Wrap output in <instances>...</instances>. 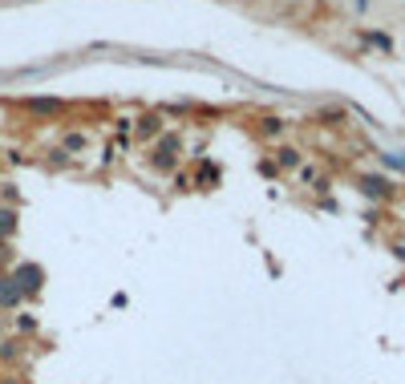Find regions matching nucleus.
I'll return each instance as SVG.
<instances>
[{
	"label": "nucleus",
	"mask_w": 405,
	"mask_h": 384,
	"mask_svg": "<svg viewBox=\"0 0 405 384\" xmlns=\"http://www.w3.org/2000/svg\"><path fill=\"white\" fill-rule=\"evenodd\" d=\"M12 279H16L21 296L33 299L37 292H41V283H45V271H41L37 263H16V267H12Z\"/></svg>",
	"instance_id": "nucleus-1"
},
{
	"label": "nucleus",
	"mask_w": 405,
	"mask_h": 384,
	"mask_svg": "<svg viewBox=\"0 0 405 384\" xmlns=\"http://www.w3.org/2000/svg\"><path fill=\"white\" fill-rule=\"evenodd\" d=\"M21 303H25V296L16 287L12 271H0V307H21Z\"/></svg>",
	"instance_id": "nucleus-2"
},
{
	"label": "nucleus",
	"mask_w": 405,
	"mask_h": 384,
	"mask_svg": "<svg viewBox=\"0 0 405 384\" xmlns=\"http://www.w3.org/2000/svg\"><path fill=\"white\" fill-rule=\"evenodd\" d=\"M29 110L41 114V118H61V114H65V101H57V97H33Z\"/></svg>",
	"instance_id": "nucleus-3"
},
{
	"label": "nucleus",
	"mask_w": 405,
	"mask_h": 384,
	"mask_svg": "<svg viewBox=\"0 0 405 384\" xmlns=\"http://www.w3.org/2000/svg\"><path fill=\"white\" fill-rule=\"evenodd\" d=\"M175 150H179V142H175V138H171V142H162V146H158V158H154V162H158L162 170H171V166H175Z\"/></svg>",
	"instance_id": "nucleus-4"
},
{
	"label": "nucleus",
	"mask_w": 405,
	"mask_h": 384,
	"mask_svg": "<svg viewBox=\"0 0 405 384\" xmlns=\"http://www.w3.org/2000/svg\"><path fill=\"white\" fill-rule=\"evenodd\" d=\"M12 231H16V211H12V207H0V243H4Z\"/></svg>",
	"instance_id": "nucleus-5"
},
{
	"label": "nucleus",
	"mask_w": 405,
	"mask_h": 384,
	"mask_svg": "<svg viewBox=\"0 0 405 384\" xmlns=\"http://www.w3.org/2000/svg\"><path fill=\"white\" fill-rule=\"evenodd\" d=\"M296 162H300L296 150H280V166H296Z\"/></svg>",
	"instance_id": "nucleus-6"
},
{
	"label": "nucleus",
	"mask_w": 405,
	"mask_h": 384,
	"mask_svg": "<svg viewBox=\"0 0 405 384\" xmlns=\"http://www.w3.org/2000/svg\"><path fill=\"white\" fill-rule=\"evenodd\" d=\"M365 190H369V194H381V190H385V182H381V178H365Z\"/></svg>",
	"instance_id": "nucleus-7"
},
{
	"label": "nucleus",
	"mask_w": 405,
	"mask_h": 384,
	"mask_svg": "<svg viewBox=\"0 0 405 384\" xmlns=\"http://www.w3.org/2000/svg\"><path fill=\"white\" fill-rule=\"evenodd\" d=\"M158 129V118H142V133H154Z\"/></svg>",
	"instance_id": "nucleus-8"
}]
</instances>
